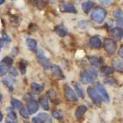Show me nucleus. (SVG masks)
Instances as JSON below:
<instances>
[{
	"label": "nucleus",
	"instance_id": "obj_1",
	"mask_svg": "<svg viewBox=\"0 0 123 123\" xmlns=\"http://www.w3.org/2000/svg\"><path fill=\"white\" fill-rule=\"evenodd\" d=\"M107 12L106 10L103 8H101V7H97L93 10L92 13H91V18L93 21H95L96 23H103V20L106 17Z\"/></svg>",
	"mask_w": 123,
	"mask_h": 123
},
{
	"label": "nucleus",
	"instance_id": "obj_2",
	"mask_svg": "<svg viewBox=\"0 0 123 123\" xmlns=\"http://www.w3.org/2000/svg\"><path fill=\"white\" fill-rule=\"evenodd\" d=\"M95 89L97 90V92L98 93L99 97L102 99V101L105 102V103H109L110 101V97L109 96V93L107 92L106 89L103 87V85L101 83H97L95 84Z\"/></svg>",
	"mask_w": 123,
	"mask_h": 123
},
{
	"label": "nucleus",
	"instance_id": "obj_3",
	"mask_svg": "<svg viewBox=\"0 0 123 123\" xmlns=\"http://www.w3.org/2000/svg\"><path fill=\"white\" fill-rule=\"evenodd\" d=\"M103 47L109 54H114L117 49V45L114 40L107 38L103 41Z\"/></svg>",
	"mask_w": 123,
	"mask_h": 123
},
{
	"label": "nucleus",
	"instance_id": "obj_4",
	"mask_svg": "<svg viewBox=\"0 0 123 123\" xmlns=\"http://www.w3.org/2000/svg\"><path fill=\"white\" fill-rule=\"evenodd\" d=\"M64 94L65 97L69 102H77L78 101V97H77L75 90L72 89V87L69 86L68 84L64 85Z\"/></svg>",
	"mask_w": 123,
	"mask_h": 123
},
{
	"label": "nucleus",
	"instance_id": "obj_5",
	"mask_svg": "<svg viewBox=\"0 0 123 123\" xmlns=\"http://www.w3.org/2000/svg\"><path fill=\"white\" fill-rule=\"evenodd\" d=\"M36 56H37V60H38L39 63L42 66V67H43L45 70H48L50 66H51V63H50V60L45 56L43 52L41 51V49L37 50Z\"/></svg>",
	"mask_w": 123,
	"mask_h": 123
},
{
	"label": "nucleus",
	"instance_id": "obj_6",
	"mask_svg": "<svg viewBox=\"0 0 123 123\" xmlns=\"http://www.w3.org/2000/svg\"><path fill=\"white\" fill-rule=\"evenodd\" d=\"M87 93H88V96L91 99V101L94 103V104L97 105V106H100L101 103H102V99L100 98L96 89L94 87H88L87 88Z\"/></svg>",
	"mask_w": 123,
	"mask_h": 123
},
{
	"label": "nucleus",
	"instance_id": "obj_7",
	"mask_svg": "<svg viewBox=\"0 0 123 123\" xmlns=\"http://www.w3.org/2000/svg\"><path fill=\"white\" fill-rule=\"evenodd\" d=\"M49 70H51V72L53 75V77L56 78L57 79L61 80L65 78V75H64L63 72H62V70L60 69V66H57V65H52L51 64V66H50V67H49Z\"/></svg>",
	"mask_w": 123,
	"mask_h": 123
},
{
	"label": "nucleus",
	"instance_id": "obj_8",
	"mask_svg": "<svg viewBox=\"0 0 123 123\" xmlns=\"http://www.w3.org/2000/svg\"><path fill=\"white\" fill-rule=\"evenodd\" d=\"M60 10L61 12L65 13H76L77 10L73 4L67 2H62L60 4Z\"/></svg>",
	"mask_w": 123,
	"mask_h": 123
},
{
	"label": "nucleus",
	"instance_id": "obj_9",
	"mask_svg": "<svg viewBox=\"0 0 123 123\" xmlns=\"http://www.w3.org/2000/svg\"><path fill=\"white\" fill-rule=\"evenodd\" d=\"M95 78H93L87 71H82L80 72V81L84 84H89L94 81Z\"/></svg>",
	"mask_w": 123,
	"mask_h": 123
},
{
	"label": "nucleus",
	"instance_id": "obj_10",
	"mask_svg": "<svg viewBox=\"0 0 123 123\" xmlns=\"http://www.w3.org/2000/svg\"><path fill=\"white\" fill-rule=\"evenodd\" d=\"M87 110H88V109H87L86 106L80 105V106H78V108H77L76 110H75L74 116L76 117V119H78V120H82L83 117L85 115V113L87 112Z\"/></svg>",
	"mask_w": 123,
	"mask_h": 123
},
{
	"label": "nucleus",
	"instance_id": "obj_11",
	"mask_svg": "<svg viewBox=\"0 0 123 123\" xmlns=\"http://www.w3.org/2000/svg\"><path fill=\"white\" fill-rule=\"evenodd\" d=\"M39 109V104L37 103V102L35 100H31L29 101L28 103V111H29V114L30 115H33V114L36 113Z\"/></svg>",
	"mask_w": 123,
	"mask_h": 123
},
{
	"label": "nucleus",
	"instance_id": "obj_12",
	"mask_svg": "<svg viewBox=\"0 0 123 123\" xmlns=\"http://www.w3.org/2000/svg\"><path fill=\"white\" fill-rule=\"evenodd\" d=\"M54 30H55V33L60 37H65L66 35H67V33H68L66 28L62 24L57 25V26L55 27Z\"/></svg>",
	"mask_w": 123,
	"mask_h": 123
},
{
	"label": "nucleus",
	"instance_id": "obj_13",
	"mask_svg": "<svg viewBox=\"0 0 123 123\" xmlns=\"http://www.w3.org/2000/svg\"><path fill=\"white\" fill-rule=\"evenodd\" d=\"M113 67L117 72H123V60H121V59H118V58L114 59Z\"/></svg>",
	"mask_w": 123,
	"mask_h": 123
},
{
	"label": "nucleus",
	"instance_id": "obj_14",
	"mask_svg": "<svg viewBox=\"0 0 123 123\" xmlns=\"http://www.w3.org/2000/svg\"><path fill=\"white\" fill-rule=\"evenodd\" d=\"M90 45L93 48H100L102 46V41L98 36H92L90 39Z\"/></svg>",
	"mask_w": 123,
	"mask_h": 123
},
{
	"label": "nucleus",
	"instance_id": "obj_15",
	"mask_svg": "<svg viewBox=\"0 0 123 123\" xmlns=\"http://www.w3.org/2000/svg\"><path fill=\"white\" fill-rule=\"evenodd\" d=\"M112 36L116 38V39H121L123 37V29L121 28H114L112 30L110 31Z\"/></svg>",
	"mask_w": 123,
	"mask_h": 123
},
{
	"label": "nucleus",
	"instance_id": "obj_16",
	"mask_svg": "<svg viewBox=\"0 0 123 123\" xmlns=\"http://www.w3.org/2000/svg\"><path fill=\"white\" fill-rule=\"evenodd\" d=\"M44 86L42 84H40L38 83H32L31 84V90L33 91L35 94L38 95L43 90Z\"/></svg>",
	"mask_w": 123,
	"mask_h": 123
},
{
	"label": "nucleus",
	"instance_id": "obj_17",
	"mask_svg": "<svg viewBox=\"0 0 123 123\" xmlns=\"http://www.w3.org/2000/svg\"><path fill=\"white\" fill-rule=\"evenodd\" d=\"M89 60H90V64L92 66H94L95 67H98L101 64L103 63V59L97 57V56H91V57L89 58Z\"/></svg>",
	"mask_w": 123,
	"mask_h": 123
},
{
	"label": "nucleus",
	"instance_id": "obj_18",
	"mask_svg": "<svg viewBox=\"0 0 123 123\" xmlns=\"http://www.w3.org/2000/svg\"><path fill=\"white\" fill-rule=\"evenodd\" d=\"M94 2L91 1V0H89V1H86V2H84L82 4V9L84 10V13H88L91 8L94 6Z\"/></svg>",
	"mask_w": 123,
	"mask_h": 123
},
{
	"label": "nucleus",
	"instance_id": "obj_19",
	"mask_svg": "<svg viewBox=\"0 0 123 123\" xmlns=\"http://www.w3.org/2000/svg\"><path fill=\"white\" fill-rule=\"evenodd\" d=\"M40 104L41 105L42 109L44 110H48L49 109V102H48V99L46 96H42V97L40 98Z\"/></svg>",
	"mask_w": 123,
	"mask_h": 123
},
{
	"label": "nucleus",
	"instance_id": "obj_20",
	"mask_svg": "<svg viewBox=\"0 0 123 123\" xmlns=\"http://www.w3.org/2000/svg\"><path fill=\"white\" fill-rule=\"evenodd\" d=\"M74 88L76 90V94L78 95L80 98H84V90L83 87L81 86V84L78 83H75L74 84Z\"/></svg>",
	"mask_w": 123,
	"mask_h": 123
},
{
	"label": "nucleus",
	"instance_id": "obj_21",
	"mask_svg": "<svg viewBox=\"0 0 123 123\" xmlns=\"http://www.w3.org/2000/svg\"><path fill=\"white\" fill-rule=\"evenodd\" d=\"M26 45H27V47H28V48H29V50L33 51V50H35V48H36L37 42H36V41H35V40L31 39V38H29V39L26 40Z\"/></svg>",
	"mask_w": 123,
	"mask_h": 123
},
{
	"label": "nucleus",
	"instance_id": "obj_22",
	"mask_svg": "<svg viewBox=\"0 0 123 123\" xmlns=\"http://www.w3.org/2000/svg\"><path fill=\"white\" fill-rule=\"evenodd\" d=\"M3 82L4 84H5V86L10 90V91H12L13 90V84H14V82H13V80L10 78H4L3 80Z\"/></svg>",
	"mask_w": 123,
	"mask_h": 123
},
{
	"label": "nucleus",
	"instance_id": "obj_23",
	"mask_svg": "<svg viewBox=\"0 0 123 123\" xmlns=\"http://www.w3.org/2000/svg\"><path fill=\"white\" fill-rule=\"evenodd\" d=\"M114 72V68L110 67V66H103L102 67V70H101V73L105 76H109L110 74H112Z\"/></svg>",
	"mask_w": 123,
	"mask_h": 123
},
{
	"label": "nucleus",
	"instance_id": "obj_24",
	"mask_svg": "<svg viewBox=\"0 0 123 123\" xmlns=\"http://www.w3.org/2000/svg\"><path fill=\"white\" fill-rule=\"evenodd\" d=\"M104 83L106 84H109V85H112V86H115V85L118 84L117 80L114 77H107V78H105Z\"/></svg>",
	"mask_w": 123,
	"mask_h": 123
},
{
	"label": "nucleus",
	"instance_id": "obj_25",
	"mask_svg": "<svg viewBox=\"0 0 123 123\" xmlns=\"http://www.w3.org/2000/svg\"><path fill=\"white\" fill-rule=\"evenodd\" d=\"M10 103H11V105H12V107L14 108V109H20L21 108L23 107V103H22V102H21L20 100H17V99H16V98L11 99V100H10Z\"/></svg>",
	"mask_w": 123,
	"mask_h": 123
},
{
	"label": "nucleus",
	"instance_id": "obj_26",
	"mask_svg": "<svg viewBox=\"0 0 123 123\" xmlns=\"http://www.w3.org/2000/svg\"><path fill=\"white\" fill-rule=\"evenodd\" d=\"M38 116H39L40 118L43 121L44 123H53V122H52V120H51V118H50L49 115H47V114L41 113V114H39V115H38Z\"/></svg>",
	"mask_w": 123,
	"mask_h": 123
},
{
	"label": "nucleus",
	"instance_id": "obj_27",
	"mask_svg": "<svg viewBox=\"0 0 123 123\" xmlns=\"http://www.w3.org/2000/svg\"><path fill=\"white\" fill-rule=\"evenodd\" d=\"M52 115H53V118H55L57 120H61L63 119V112L61 110H58L55 109L52 112Z\"/></svg>",
	"mask_w": 123,
	"mask_h": 123
},
{
	"label": "nucleus",
	"instance_id": "obj_28",
	"mask_svg": "<svg viewBox=\"0 0 123 123\" xmlns=\"http://www.w3.org/2000/svg\"><path fill=\"white\" fill-rule=\"evenodd\" d=\"M7 111V115H8V118H10V119H12V120H17V115H16V113H15V111L13 110L12 108H8V109H6Z\"/></svg>",
	"mask_w": 123,
	"mask_h": 123
},
{
	"label": "nucleus",
	"instance_id": "obj_29",
	"mask_svg": "<svg viewBox=\"0 0 123 123\" xmlns=\"http://www.w3.org/2000/svg\"><path fill=\"white\" fill-rule=\"evenodd\" d=\"M19 68L21 70V73L25 74L26 73L27 70V62L25 60H21L20 63H19Z\"/></svg>",
	"mask_w": 123,
	"mask_h": 123
},
{
	"label": "nucleus",
	"instance_id": "obj_30",
	"mask_svg": "<svg viewBox=\"0 0 123 123\" xmlns=\"http://www.w3.org/2000/svg\"><path fill=\"white\" fill-rule=\"evenodd\" d=\"M2 62L4 64V66H11L13 64V60H12V58H10V56H6V57H4V59H3Z\"/></svg>",
	"mask_w": 123,
	"mask_h": 123
},
{
	"label": "nucleus",
	"instance_id": "obj_31",
	"mask_svg": "<svg viewBox=\"0 0 123 123\" xmlns=\"http://www.w3.org/2000/svg\"><path fill=\"white\" fill-rule=\"evenodd\" d=\"M20 115H21V116L23 117V118H24V119H28L29 114V111H28V109H27L26 108L22 107L20 109Z\"/></svg>",
	"mask_w": 123,
	"mask_h": 123
},
{
	"label": "nucleus",
	"instance_id": "obj_32",
	"mask_svg": "<svg viewBox=\"0 0 123 123\" xmlns=\"http://www.w3.org/2000/svg\"><path fill=\"white\" fill-rule=\"evenodd\" d=\"M31 3L33 4H35V6H37L39 9H41L43 8V6L45 5V4H44L43 0H30Z\"/></svg>",
	"mask_w": 123,
	"mask_h": 123
},
{
	"label": "nucleus",
	"instance_id": "obj_33",
	"mask_svg": "<svg viewBox=\"0 0 123 123\" xmlns=\"http://www.w3.org/2000/svg\"><path fill=\"white\" fill-rule=\"evenodd\" d=\"M8 72V69H7V66H4V65H0V76H4Z\"/></svg>",
	"mask_w": 123,
	"mask_h": 123
},
{
	"label": "nucleus",
	"instance_id": "obj_34",
	"mask_svg": "<svg viewBox=\"0 0 123 123\" xmlns=\"http://www.w3.org/2000/svg\"><path fill=\"white\" fill-rule=\"evenodd\" d=\"M114 16H115V17H116V18H121L122 17V16H123V11L121 10H115V11H114Z\"/></svg>",
	"mask_w": 123,
	"mask_h": 123
},
{
	"label": "nucleus",
	"instance_id": "obj_35",
	"mask_svg": "<svg viewBox=\"0 0 123 123\" xmlns=\"http://www.w3.org/2000/svg\"><path fill=\"white\" fill-rule=\"evenodd\" d=\"M87 72H89V73L91 75V76L93 77L94 78H97V69L96 68H94V67H92V68H90Z\"/></svg>",
	"mask_w": 123,
	"mask_h": 123
},
{
	"label": "nucleus",
	"instance_id": "obj_36",
	"mask_svg": "<svg viewBox=\"0 0 123 123\" xmlns=\"http://www.w3.org/2000/svg\"><path fill=\"white\" fill-rule=\"evenodd\" d=\"M32 122L33 123H44L43 121H42L39 116L33 117V118H32Z\"/></svg>",
	"mask_w": 123,
	"mask_h": 123
},
{
	"label": "nucleus",
	"instance_id": "obj_37",
	"mask_svg": "<svg viewBox=\"0 0 123 123\" xmlns=\"http://www.w3.org/2000/svg\"><path fill=\"white\" fill-rule=\"evenodd\" d=\"M9 72H10V75H11V76H13V77H17V75H18V72H17V71L16 70L15 68H13V67L10 68Z\"/></svg>",
	"mask_w": 123,
	"mask_h": 123
},
{
	"label": "nucleus",
	"instance_id": "obj_38",
	"mask_svg": "<svg viewBox=\"0 0 123 123\" xmlns=\"http://www.w3.org/2000/svg\"><path fill=\"white\" fill-rule=\"evenodd\" d=\"M2 35H3V40L4 41H10V36H9L8 35H7L4 31H3L2 32Z\"/></svg>",
	"mask_w": 123,
	"mask_h": 123
},
{
	"label": "nucleus",
	"instance_id": "obj_39",
	"mask_svg": "<svg viewBox=\"0 0 123 123\" xmlns=\"http://www.w3.org/2000/svg\"><path fill=\"white\" fill-rule=\"evenodd\" d=\"M102 4H105V5H109V4H111V0H99Z\"/></svg>",
	"mask_w": 123,
	"mask_h": 123
},
{
	"label": "nucleus",
	"instance_id": "obj_40",
	"mask_svg": "<svg viewBox=\"0 0 123 123\" xmlns=\"http://www.w3.org/2000/svg\"><path fill=\"white\" fill-rule=\"evenodd\" d=\"M118 54H119L120 57L122 58V59H123V45L121 46V47H120L119 51H118Z\"/></svg>",
	"mask_w": 123,
	"mask_h": 123
},
{
	"label": "nucleus",
	"instance_id": "obj_41",
	"mask_svg": "<svg viewBox=\"0 0 123 123\" xmlns=\"http://www.w3.org/2000/svg\"><path fill=\"white\" fill-rule=\"evenodd\" d=\"M48 95H49V97H52V98H53V97H55L56 93H55V91H54V90H50V91H49V93H48Z\"/></svg>",
	"mask_w": 123,
	"mask_h": 123
},
{
	"label": "nucleus",
	"instance_id": "obj_42",
	"mask_svg": "<svg viewBox=\"0 0 123 123\" xmlns=\"http://www.w3.org/2000/svg\"><path fill=\"white\" fill-rule=\"evenodd\" d=\"M117 24L121 26V28H123V18H119L117 21Z\"/></svg>",
	"mask_w": 123,
	"mask_h": 123
},
{
	"label": "nucleus",
	"instance_id": "obj_43",
	"mask_svg": "<svg viewBox=\"0 0 123 123\" xmlns=\"http://www.w3.org/2000/svg\"><path fill=\"white\" fill-rule=\"evenodd\" d=\"M6 123H17V122H16V121H15V120L10 119V118H9V119L6 121Z\"/></svg>",
	"mask_w": 123,
	"mask_h": 123
},
{
	"label": "nucleus",
	"instance_id": "obj_44",
	"mask_svg": "<svg viewBox=\"0 0 123 123\" xmlns=\"http://www.w3.org/2000/svg\"><path fill=\"white\" fill-rule=\"evenodd\" d=\"M3 46H4V40L0 39V50H1V48H2Z\"/></svg>",
	"mask_w": 123,
	"mask_h": 123
},
{
	"label": "nucleus",
	"instance_id": "obj_45",
	"mask_svg": "<svg viewBox=\"0 0 123 123\" xmlns=\"http://www.w3.org/2000/svg\"><path fill=\"white\" fill-rule=\"evenodd\" d=\"M2 120H3V114L0 112V121H2Z\"/></svg>",
	"mask_w": 123,
	"mask_h": 123
},
{
	"label": "nucleus",
	"instance_id": "obj_46",
	"mask_svg": "<svg viewBox=\"0 0 123 123\" xmlns=\"http://www.w3.org/2000/svg\"><path fill=\"white\" fill-rule=\"evenodd\" d=\"M4 2H5V0H0V5H1V4H4Z\"/></svg>",
	"mask_w": 123,
	"mask_h": 123
},
{
	"label": "nucleus",
	"instance_id": "obj_47",
	"mask_svg": "<svg viewBox=\"0 0 123 123\" xmlns=\"http://www.w3.org/2000/svg\"><path fill=\"white\" fill-rule=\"evenodd\" d=\"M2 101V96H1V94H0V102Z\"/></svg>",
	"mask_w": 123,
	"mask_h": 123
},
{
	"label": "nucleus",
	"instance_id": "obj_48",
	"mask_svg": "<svg viewBox=\"0 0 123 123\" xmlns=\"http://www.w3.org/2000/svg\"><path fill=\"white\" fill-rule=\"evenodd\" d=\"M51 1H52V2H54V1H55V0H51Z\"/></svg>",
	"mask_w": 123,
	"mask_h": 123
}]
</instances>
